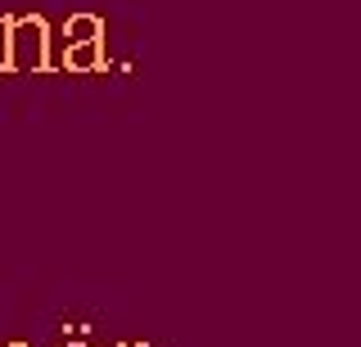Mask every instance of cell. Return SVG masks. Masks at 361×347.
Instances as JSON below:
<instances>
[{"instance_id": "1", "label": "cell", "mask_w": 361, "mask_h": 347, "mask_svg": "<svg viewBox=\"0 0 361 347\" xmlns=\"http://www.w3.org/2000/svg\"><path fill=\"white\" fill-rule=\"evenodd\" d=\"M50 23L41 14H14L9 23V72H50Z\"/></svg>"}, {"instance_id": "4", "label": "cell", "mask_w": 361, "mask_h": 347, "mask_svg": "<svg viewBox=\"0 0 361 347\" xmlns=\"http://www.w3.org/2000/svg\"><path fill=\"white\" fill-rule=\"evenodd\" d=\"M9 23L14 14H0V72H9Z\"/></svg>"}, {"instance_id": "7", "label": "cell", "mask_w": 361, "mask_h": 347, "mask_svg": "<svg viewBox=\"0 0 361 347\" xmlns=\"http://www.w3.org/2000/svg\"><path fill=\"white\" fill-rule=\"evenodd\" d=\"M9 347H27V343H9Z\"/></svg>"}, {"instance_id": "5", "label": "cell", "mask_w": 361, "mask_h": 347, "mask_svg": "<svg viewBox=\"0 0 361 347\" xmlns=\"http://www.w3.org/2000/svg\"><path fill=\"white\" fill-rule=\"evenodd\" d=\"M118 347H145V343H118Z\"/></svg>"}, {"instance_id": "6", "label": "cell", "mask_w": 361, "mask_h": 347, "mask_svg": "<svg viewBox=\"0 0 361 347\" xmlns=\"http://www.w3.org/2000/svg\"><path fill=\"white\" fill-rule=\"evenodd\" d=\"M63 347H90V343H63Z\"/></svg>"}, {"instance_id": "2", "label": "cell", "mask_w": 361, "mask_h": 347, "mask_svg": "<svg viewBox=\"0 0 361 347\" xmlns=\"http://www.w3.org/2000/svg\"><path fill=\"white\" fill-rule=\"evenodd\" d=\"M104 41V37H99ZM99 41H77V46H63V68L68 72H99L104 68V50Z\"/></svg>"}, {"instance_id": "3", "label": "cell", "mask_w": 361, "mask_h": 347, "mask_svg": "<svg viewBox=\"0 0 361 347\" xmlns=\"http://www.w3.org/2000/svg\"><path fill=\"white\" fill-rule=\"evenodd\" d=\"M104 37V18L99 14H73L63 23V46H77V41H99Z\"/></svg>"}]
</instances>
